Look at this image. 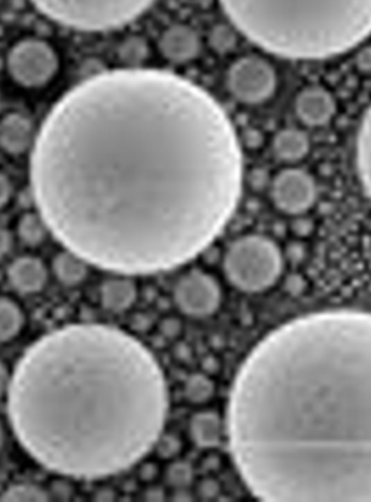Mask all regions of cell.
Masks as SVG:
<instances>
[{
    "instance_id": "32",
    "label": "cell",
    "mask_w": 371,
    "mask_h": 502,
    "mask_svg": "<svg viewBox=\"0 0 371 502\" xmlns=\"http://www.w3.org/2000/svg\"><path fill=\"white\" fill-rule=\"evenodd\" d=\"M163 495H164L163 490H162L161 488L155 487V486H151V487L148 488L145 493V496L147 497L146 499L151 500V501L162 500V496Z\"/></svg>"
},
{
    "instance_id": "17",
    "label": "cell",
    "mask_w": 371,
    "mask_h": 502,
    "mask_svg": "<svg viewBox=\"0 0 371 502\" xmlns=\"http://www.w3.org/2000/svg\"><path fill=\"white\" fill-rule=\"evenodd\" d=\"M356 162L359 177L367 195L371 199V106L359 127L356 144Z\"/></svg>"
},
{
    "instance_id": "3",
    "label": "cell",
    "mask_w": 371,
    "mask_h": 502,
    "mask_svg": "<svg viewBox=\"0 0 371 502\" xmlns=\"http://www.w3.org/2000/svg\"><path fill=\"white\" fill-rule=\"evenodd\" d=\"M242 34L284 58L340 55L371 34V0H220Z\"/></svg>"
},
{
    "instance_id": "10",
    "label": "cell",
    "mask_w": 371,
    "mask_h": 502,
    "mask_svg": "<svg viewBox=\"0 0 371 502\" xmlns=\"http://www.w3.org/2000/svg\"><path fill=\"white\" fill-rule=\"evenodd\" d=\"M295 111L304 124L323 126L335 116V102L326 89L309 87L298 96Z\"/></svg>"
},
{
    "instance_id": "30",
    "label": "cell",
    "mask_w": 371,
    "mask_h": 502,
    "mask_svg": "<svg viewBox=\"0 0 371 502\" xmlns=\"http://www.w3.org/2000/svg\"><path fill=\"white\" fill-rule=\"evenodd\" d=\"M357 65L360 70L370 72L371 71V48H366L359 53Z\"/></svg>"
},
{
    "instance_id": "16",
    "label": "cell",
    "mask_w": 371,
    "mask_h": 502,
    "mask_svg": "<svg viewBox=\"0 0 371 502\" xmlns=\"http://www.w3.org/2000/svg\"><path fill=\"white\" fill-rule=\"evenodd\" d=\"M272 149L278 159L295 162L303 159L309 150V140L305 132L287 128L278 132L272 141Z\"/></svg>"
},
{
    "instance_id": "27",
    "label": "cell",
    "mask_w": 371,
    "mask_h": 502,
    "mask_svg": "<svg viewBox=\"0 0 371 502\" xmlns=\"http://www.w3.org/2000/svg\"><path fill=\"white\" fill-rule=\"evenodd\" d=\"M158 468H158L155 462H147V463L144 464L139 470L140 480L144 482L153 481L157 477L158 472H159Z\"/></svg>"
},
{
    "instance_id": "9",
    "label": "cell",
    "mask_w": 371,
    "mask_h": 502,
    "mask_svg": "<svg viewBox=\"0 0 371 502\" xmlns=\"http://www.w3.org/2000/svg\"><path fill=\"white\" fill-rule=\"evenodd\" d=\"M317 195L313 178L299 169L280 172L272 185V201L280 211L297 215L307 211Z\"/></svg>"
},
{
    "instance_id": "31",
    "label": "cell",
    "mask_w": 371,
    "mask_h": 502,
    "mask_svg": "<svg viewBox=\"0 0 371 502\" xmlns=\"http://www.w3.org/2000/svg\"><path fill=\"white\" fill-rule=\"evenodd\" d=\"M9 383V375H8L7 368L0 361V397L3 396L4 393L7 391Z\"/></svg>"
},
{
    "instance_id": "15",
    "label": "cell",
    "mask_w": 371,
    "mask_h": 502,
    "mask_svg": "<svg viewBox=\"0 0 371 502\" xmlns=\"http://www.w3.org/2000/svg\"><path fill=\"white\" fill-rule=\"evenodd\" d=\"M136 298L137 288L127 278L108 279L100 288V300L108 312H125L135 303Z\"/></svg>"
},
{
    "instance_id": "7",
    "label": "cell",
    "mask_w": 371,
    "mask_h": 502,
    "mask_svg": "<svg viewBox=\"0 0 371 502\" xmlns=\"http://www.w3.org/2000/svg\"><path fill=\"white\" fill-rule=\"evenodd\" d=\"M276 74L272 65L256 55L239 59L229 69L227 85L232 96L246 104H258L274 94Z\"/></svg>"
},
{
    "instance_id": "22",
    "label": "cell",
    "mask_w": 371,
    "mask_h": 502,
    "mask_svg": "<svg viewBox=\"0 0 371 502\" xmlns=\"http://www.w3.org/2000/svg\"><path fill=\"white\" fill-rule=\"evenodd\" d=\"M48 500V494L43 488L31 484L11 486L0 497V501L9 502H41Z\"/></svg>"
},
{
    "instance_id": "2",
    "label": "cell",
    "mask_w": 371,
    "mask_h": 502,
    "mask_svg": "<svg viewBox=\"0 0 371 502\" xmlns=\"http://www.w3.org/2000/svg\"><path fill=\"white\" fill-rule=\"evenodd\" d=\"M8 410L18 440L45 468L98 480L155 448L169 389L151 351L111 326L75 323L43 335L22 356Z\"/></svg>"
},
{
    "instance_id": "13",
    "label": "cell",
    "mask_w": 371,
    "mask_h": 502,
    "mask_svg": "<svg viewBox=\"0 0 371 502\" xmlns=\"http://www.w3.org/2000/svg\"><path fill=\"white\" fill-rule=\"evenodd\" d=\"M34 137V130L29 118L19 113H11L0 120V147L13 154L27 151Z\"/></svg>"
},
{
    "instance_id": "24",
    "label": "cell",
    "mask_w": 371,
    "mask_h": 502,
    "mask_svg": "<svg viewBox=\"0 0 371 502\" xmlns=\"http://www.w3.org/2000/svg\"><path fill=\"white\" fill-rule=\"evenodd\" d=\"M181 447H183L181 440H179L178 436L173 434H162L155 445L158 456L165 460L174 459L175 456H178Z\"/></svg>"
},
{
    "instance_id": "20",
    "label": "cell",
    "mask_w": 371,
    "mask_h": 502,
    "mask_svg": "<svg viewBox=\"0 0 371 502\" xmlns=\"http://www.w3.org/2000/svg\"><path fill=\"white\" fill-rule=\"evenodd\" d=\"M214 393V383L205 373H193L183 385L185 398L193 405L206 404Z\"/></svg>"
},
{
    "instance_id": "21",
    "label": "cell",
    "mask_w": 371,
    "mask_h": 502,
    "mask_svg": "<svg viewBox=\"0 0 371 502\" xmlns=\"http://www.w3.org/2000/svg\"><path fill=\"white\" fill-rule=\"evenodd\" d=\"M47 224L43 217L36 214H25L19 223L20 238L29 245H37L46 237Z\"/></svg>"
},
{
    "instance_id": "25",
    "label": "cell",
    "mask_w": 371,
    "mask_h": 502,
    "mask_svg": "<svg viewBox=\"0 0 371 502\" xmlns=\"http://www.w3.org/2000/svg\"><path fill=\"white\" fill-rule=\"evenodd\" d=\"M220 486L218 482L212 477L202 478L197 485V495L203 500H213L220 496Z\"/></svg>"
},
{
    "instance_id": "18",
    "label": "cell",
    "mask_w": 371,
    "mask_h": 502,
    "mask_svg": "<svg viewBox=\"0 0 371 502\" xmlns=\"http://www.w3.org/2000/svg\"><path fill=\"white\" fill-rule=\"evenodd\" d=\"M86 260L68 250L57 255L53 260V272L65 286H76L86 278Z\"/></svg>"
},
{
    "instance_id": "4",
    "label": "cell",
    "mask_w": 371,
    "mask_h": 502,
    "mask_svg": "<svg viewBox=\"0 0 371 502\" xmlns=\"http://www.w3.org/2000/svg\"><path fill=\"white\" fill-rule=\"evenodd\" d=\"M228 281L240 291L258 293L274 286L281 274L284 260L274 241L260 235L241 237L224 256Z\"/></svg>"
},
{
    "instance_id": "29",
    "label": "cell",
    "mask_w": 371,
    "mask_h": 502,
    "mask_svg": "<svg viewBox=\"0 0 371 502\" xmlns=\"http://www.w3.org/2000/svg\"><path fill=\"white\" fill-rule=\"evenodd\" d=\"M13 245V239L10 233L4 228H0V258H4Z\"/></svg>"
},
{
    "instance_id": "6",
    "label": "cell",
    "mask_w": 371,
    "mask_h": 502,
    "mask_svg": "<svg viewBox=\"0 0 371 502\" xmlns=\"http://www.w3.org/2000/svg\"><path fill=\"white\" fill-rule=\"evenodd\" d=\"M7 65L10 75L22 86L41 87L56 74L58 57L45 41L25 39L11 49Z\"/></svg>"
},
{
    "instance_id": "19",
    "label": "cell",
    "mask_w": 371,
    "mask_h": 502,
    "mask_svg": "<svg viewBox=\"0 0 371 502\" xmlns=\"http://www.w3.org/2000/svg\"><path fill=\"white\" fill-rule=\"evenodd\" d=\"M24 317L19 306L7 298H0V343L13 340L21 331Z\"/></svg>"
},
{
    "instance_id": "28",
    "label": "cell",
    "mask_w": 371,
    "mask_h": 502,
    "mask_svg": "<svg viewBox=\"0 0 371 502\" xmlns=\"http://www.w3.org/2000/svg\"><path fill=\"white\" fill-rule=\"evenodd\" d=\"M11 195V185L7 176L0 172V207H3Z\"/></svg>"
},
{
    "instance_id": "23",
    "label": "cell",
    "mask_w": 371,
    "mask_h": 502,
    "mask_svg": "<svg viewBox=\"0 0 371 502\" xmlns=\"http://www.w3.org/2000/svg\"><path fill=\"white\" fill-rule=\"evenodd\" d=\"M167 484L175 489H185L193 480V468L188 462L174 461L165 471Z\"/></svg>"
},
{
    "instance_id": "5",
    "label": "cell",
    "mask_w": 371,
    "mask_h": 502,
    "mask_svg": "<svg viewBox=\"0 0 371 502\" xmlns=\"http://www.w3.org/2000/svg\"><path fill=\"white\" fill-rule=\"evenodd\" d=\"M43 15L64 27L97 32L123 27L155 0H31Z\"/></svg>"
},
{
    "instance_id": "8",
    "label": "cell",
    "mask_w": 371,
    "mask_h": 502,
    "mask_svg": "<svg viewBox=\"0 0 371 502\" xmlns=\"http://www.w3.org/2000/svg\"><path fill=\"white\" fill-rule=\"evenodd\" d=\"M173 295L178 309L193 318L213 315L222 300L220 286L214 277L199 270H190L181 277Z\"/></svg>"
},
{
    "instance_id": "33",
    "label": "cell",
    "mask_w": 371,
    "mask_h": 502,
    "mask_svg": "<svg viewBox=\"0 0 371 502\" xmlns=\"http://www.w3.org/2000/svg\"><path fill=\"white\" fill-rule=\"evenodd\" d=\"M4 444V431L3 428H1V424H0V448H1V446H3Z\"/></svg>"
},
{
    "instance_id": "1",
    "label": "cell",
    "mask_w": 371,
    "mask_h": 502,
    "mask_svg": "<svg viewBox=\"0 0 371 502\" xmlns=\"http://www.w3.org/2000/svg\"><path fill=\"white\" fill-rule=\"evenodd\" d=\"M234 125L204 89L106 71L51 109L31 155L41 216L71 252L121 274L165 272L218 237L241 195Z\"/></svg>"
},
{
    "instance_id": "12",
    "label": "cell",
    "mask_w": 371,
    "mask_h": 502,
    "mask_svg": "<svg viewBox=\"0 0 371 502\" xmlns=\"http://www.w3.org/2000/svg\"><path fill=\"white\" fill-rule=\"evenodd\" d=\"M8 278L13 288L22 293H36L47 281L46 267L31 256L15 260L8 270Z\"/></svg>"
},
{
    "instance_id": "26",
    "label": "cell",
    "mask_w": 371,
    "mask_h": 502,
    "mask_svg": "<svg viewBox=\"0 0 371 502\" xmlns=\"http://www.w3.org/2000/svg\"><path fill=\"white\" fill-rule=\"evenodd\" d=\"M181 329H183V326H181V321L175 318H167V319L163 320L160 326V331L169 339L178 337Z\"/></svg>"
},
{
    "instance_id": "14",
    "label": "cell",
    "mask_w": 371,
    "mask_h": 502,
    "mask_svg": "<svg viewBox=\"0 0 371 502\" xmlns=\"http://www.w3.org/2000/svg\"><path fill=\"white\" fill-rule=\"evenodd\" d=\"M189 436L197 447L211 449L222 442L224 434L222 419L215 411L195 412L189 421Z\"/></svg>"
},
{
    "instance_id": "11",
    "label": "cell",
    "mask_w": 371,
    "mask_h": 502,
    "mask_svg": "<svg viewBox=\"0 0 371 502\" xmlns=\"http://www.w3.org/2000/svg\"><path fill=\"white\" fill-rule=\"evenodd\" d=\"M200 41L190 27L175 25L167 29L160 39V50L167 60L175 63L190 61L198 55Z\"/></svg>"
}]
</instances>
